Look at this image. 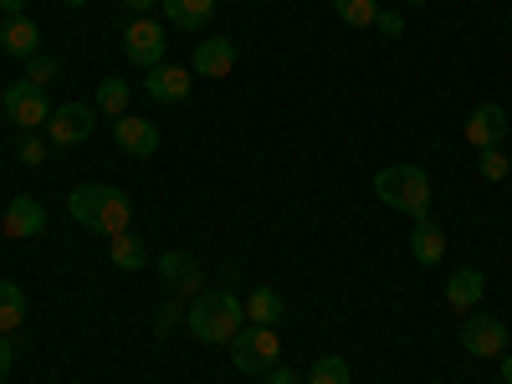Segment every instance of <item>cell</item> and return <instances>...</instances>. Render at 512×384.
Returning <instances> with one entry per match:
<instances>
[{
    "label": "cell",
    "mask_w": 512,
    "mask_h": 384,
    "mask_svg": "<svg viewBox=\"0 0 512 384\" xmlns=\"http://www.w3.org/2000/svg\"><path fill=\"white\" fill-rule=\"evenodd\" d=\"M108 256H113V267H118V272H144V262H149V251H144V241H139L134 231L108 236Z\"/></svg>",
    "instance_id": "20"
},
{
    "label": "cell",
    "mask_w": 512,
    "mask_h": 384,
    "mask_svg": "<svg viewBox=\"0 0 512 384\" xmlns=\"http://www.w3.org/2000/svg\"><path fill=\"white\" fill-rule=\"evenodd\" d=\"M461 139L472 149H497L507 139V108L502 103H477L472 118L461 123Z\"/></svg>",
    "instance_id": "9"
},
{
    "label": "cell",
    "mask_w": 512,
    "mask_h": 384,
    "mask_svg": "<svg viewBox=\"0 0 512 384\" xmlns=\"http://www.w3.org/2000/svg\"><path fill=\"white\" fill-rule=\"evenodd\" d=\"M461 349L472 359H502L507 354V323L502 318H466L461 323Z\"/></svg>",
    "instance_id": "8"
},
{
    "label": "cell",
    "mask_w": 512,
    "mask_h": 384,
    "mask_svg": "<svg viewBox=\"0 0 512 384\" xmlns=\"http://www.w3.org/2000/svg\"><path fill=\"white\" fill-rule=\"evenodd\" d=\"M98 113H108V118L128 113V82L123 77H103L98 82Z\"/></svg>",
    "instance_id": "23"
},
{
    "label": "cell",
    "mask_w": 512,
    "mask_h": 384,
    "mask_svg": "<svg viewBox=\"0 0 512 384\" xmlns=\"http://www.w3.org/2000/svg\"><path fill=\"white\" fill-rule=\"evenodd\" d=\"M333 16L354 31H369L379 21V0H333Z\"/></svg>",
    "instance_id": "22"
},
{
    "label": "cell",
    "mask_w": 512,
    "mask_h": 384,
    "mask_svg": "<svg viewBox=\"0 0 512 384\" xmlns=\"http://www.w3.org/2000/svg\"><path fill=\"white\" fill-rule=\"evenodd\" d=\"M482 292H487V277H482L477 267H461V272L446 277V303H451L456 313H472V308L482 303Z\"/></svg>",
    "instance_id": "17"
},
{
    "label": "cell",
    "mask_w": 512,
    "mask_h": 384,
    "mask_svg": "<svg viewBox=\"0 0 512 384\" xmlns=\"http://www.w3.org/2000/svg\"><path fill=\"white\" fill-rule=\"evenodd\" d=\"M195 88V72L190 67H175V62H159L154 72H144V93L154 103H185Z\"/></svg>",
    "instance_id": "11"
},
{
    "label": "cell",
    "mask_w": 512,
    "mask_h": 384,
    "mask_svg": "<svg viewBox=\"0 0 512 384\" xmlns=\"http://www.w3.org/2000/svg\"><path fill=\"white\" fill-rule=\"evenodd\" d=\"M477 154H482V159H477V164H482V180H492V185H497V180H507V175H512V159L502 154V144H497V149H477Z\"/></svg>",
    "instance_id": "26"
},
{
    "label": "cell",
    "mask_w": 512,
    "mask_h": 384,
    "mask_svg": "<svg viewBox=\"0 0 512 384\" xmlns=\"http://www.w3.org/2000/svg\"><path fill=\"white\" fill-rule=\"evenodd\" d=\"M502 379H507V384H512V349H507V354H502Z\"/></svg>",
    "instance_id": "34"
},
{
    "label": "cell",
    "mask_w": 512,
    "mask_h": 384,
    "mask_svg": "<svg viewBox=\"0 0 512 384\" xmlns=\"http://www.w3.org/2000/svg\"><path fill=\"white\" fill-rule=\"evenodd\" d=\"M47 154H52V149H47V139H36V134H26V139L16 144V159H21V164H31V169H36L41 159H47Z\"/></svg>",
    "instance_id": "27"
},
{
    "label": "cell",
    "mask_w": 512,
    "mask_h": 384,
    "mask_svg": "<svg viewBox=\"0 0 512 384\" xmlns=\"http://www.w3.org/2000/svg\"><path fill=\"white\" fill-rule=\"evenodd\" d=\"M190 72L195 77H210V82L231 77L236 72V41L231 36H205L200 47H195V57H190Z\"/></svg>",
    "instance_id": "10"
},
{
    "label": "cell",
    "mask_w": 512,
    "mask_h": 384,
    "mask_svg": "<svg viewBox=\"0 0 512 384\" xmlns=\"http://www.w3.org/2000/svg\"><path fill=\"white\" fill-rule=\"evenodd\" d=\"M277 354H282L277 328H256V323H246V328L231 338V364H236L241 374H267V369L277 364Z\"/></svg>",
    "instance_id": "4"
},
{
    "label": "cell",
    "mask_w": 512,
    "mask_h": 384,
    "mask_svg": "<svg viewBox=\"0 0 512 384\" xmlns=\"http://www.w3.org/2000/svg\"><path fill=\"white\" fill-rule=\"evenodd\" d=\"M308 384H354V369H349V359L323 354V359L308 369Z\"/></svg>",
    "instance_id": "24"
},
{
    "label": "cell",
    "mask_w": 512,
    "mask_h": 384,
    "mask_svg": "<svg viewBox=\"0 0 512 384\" xmlns=\"http://www.w3.org/2000/svg\"><path fill=\"white\" fill-rule=\"evenodd\" d=\"M41 231H47V210H41V200L16 195L11 210H6V236H11V241H31V236H41Z\"/></svg>",
    "instance_id": "14"
},
{
    "label": "cell",
    "mask_w": 512,
    "mask_h": 384,
    "mask_svg": "<svg viewBox=\"0 0 512 384\" xmlns=\"http://www.w3.org/2000/svg\"><path fill=\"white\" fill-rule=\"evenodd\" d=\"M26 6H31V0H0V11H6V16H26Z\"/></svg>",
    "instance_id": "32"
},
{
    "label": "cell",
    "mask_w": 512,
    "mask_h": 384,
    "mask_svg": "<svg viewBox=\"0 0 512 384\" xmlns=\"http://www.w3.org/2000/svg\"><path fill=\"white\" fill-rule=\"evenodd\" d=\"M57 77H62L57 57H26V82H31V88L47 93V82H57Z\"/></svg>",
    "instance_id": "25"
},
{
    "label": "cell",
    "mask_w": 512,
    "mask_h": 384,
    "mask_svg": "<svg viewBox=\"0 0 512 384\" xmlns=\"http://www.w3.org/2000/svg\"><path fill=\"white\" fill-rule=\"evenodd\" d=\"M11 364H16V344H11V333H0V384L11 379Z\"/></svg>",
    "instance_id": "28"
},
{
    "label": "cell",
    "mask_w": 512,
    "mask_h": 384,
    "mask_svg": "<svg viewBox=\"0 0 512 384\" xmlns=\"http://www.w3.org/2000/svg\"><path fill=\"white\" fill-rule=\"evenodd\" d=\"M128 11H149V6H159V0H123Z\"/></svg>",
    "instance_id": "33"
},
{
    "label": "cell",
    "mask_w": 512,
    "mask_h": 384,
    "mask_svg": "<svg viewBox=\"0 0 512 384\" xmlns=\"http://www.w3.org/2000/svg\"><path fill=\"white\" fill-rule=\"evenodd\" d=\"M267 384H297V374L282 369V364H272V369H267Z\"/></svg>",
    "instance_id": "31"
},
{
    "label": "cell",
    "mask_w": 512,
    "mask_h": 384,
    "mask_svg": "<svg viewBox=\"0 0 512 384\" xmlns=\"http://www.w3.org/2000/svg\"><path fill=\"white\" fill-rule=\"evenodd\" d=\"M67 216L88 231L118 236V231H134V200H128L118 185H77L67 195Z\"/></svg>",
    "instance_id": "1"
},
{
    "label": "cell",
    "mask_w": 512,
    "mask_h": 384,
    "mask_svg": "<svg viewBox=\"0 0 512 384\" xmlns=\"http://www.w3.org/2000/svg\"><path fill=\"white\" fill-rule=\"evenodd\" d=\"M113 139H118V149H123V154H134V159L159 154V128H154L149 118H134V113L113 118Z\"/></svg>",
    "instance_id": "13"
},
{
    "label": "cell",
    "mask_w": 512,
    "mask_h": 384,
    "mask_svg": "<svg viewBox=\"0 0 512 384\" xmlns=\"http://www.w3.org/2000/svg\"><path fill=\"white\" fill-rule=\"evenodd\" d=\"M410 256H415L420 267L446 262V231H441L431 216H420V221H415V231H410Z\"/></svg>",
    "instance_id": "16"
},
{
    "label": "cell",
    "mask_w": 512,
    "mask_h": 384,
    "mask_svg": "<svg viewBox=\"0 0 512 384\" xmlns=\"http://www.w3.org/2000/svg\"><path fill=\"white\" fill-rule=\"evenodd\" d=\"M62 6H88V0H62Z\"/></svg>",
    "instance_id": "35"
},
{
    "label": "cell",
    "mask_w": 512,
    "mask_h": 384,
    "mask_svg": "<svg viewBox=\"0 0 512 384\" xmlns=\"http://www.w3.org/2000/svg\"><path fill=\"white\" fill-rule=\"evenodd\" d=\"M405 6H425V0H405Z\"/></svg>",
    "instance_id": "36"
},
{
    "label": "cell",
    "mask_w": 512,
    "mask_h": 384,
    "mask_svg": "<svg viewBox=\"0 0 512 384\" xmlns=\"http://www.w3.org/2000/svg\"><path fill=\"white\" fill-rule=\"evenodd\" d=\"M164 47H169V31L159 21H149V16H139L134 26L123 31V57L134 67H144V72H154L164 62Z\"/></svg>",
    "instance_id": "6"
},
{
    "label": "cell",
    "mask_w": 512,
    "mask_h": 384,
    "mask_svg": "<svg viewBox=\"0 0 512 384\" xmlns=\"http://www.w3.org/2000/svg\"><path fill=\"white\" fill-rule=\"evenodd\" d=\"M93 123H98V108H88V103H62V108H52L47 139H52L57 149H77V144L93 139Z\"/></svg>",
    "instance_id": "7"
},
{
    "label": "cell",
    "mask_w": 512,
    "mask_h": 384,
    "mask_svg": "<svg viewBox=\"0 0 512 384\" xmlns=\"http://www.w3.org/2000/svg\"><path fill=\"white\" fill-rule=\"evenodd\" d=\"M185 323H190V333L200 338V344H231V338L246 328V303L226 287H205L190 303Z\"/></svg>",
    "instance_id": "2"
},
{
    "label": "cell",
    "mask_w": 512,
    "mask_h": 384,
    "mask_svg": "<svg viewBox=\"0 0 512 384\" xmlns=\"http://www.w3.org/2000/svg\"><path fill=\"white\" fill-rule=\"evenodd\" d=\"M26 323V292L6 277V282H0V333H16Z\"/></svg>",
    "instance_id": "21"
},
{
    "label": "cell",
    "mask_w": 512,
    "mask_h": 384,
    "mask_svg": "<svg viewBox=\"0 0 512 384\" xmlns=\"http://www.w3.org/2000/svg\"><path fill=\"white\" fill-rule=\"evenodd\" d=\"M159 272H164V282H169V292H175V297H200L205 292V272H200V262H195L190 251L159 256Z\"/></svg>",
    "instance_id": "12"
},
{
    "label": "cell",
    "mask_w": 512,
    "mask_h": 384,
    "mask_svg": "<svg viewBox=\"0 0 512 384\" xmlns=\"http://www.w3.org/2000/svg\"><path fill=\"white\" fill-rule=\"evenodd\" d=\"M0 108H6V118L21 128V134H36V128H47L52 123V103L41 88H31L26 77H16L6 93H0Z\"/></svg>",
    "instance_id": "5"
},
{
    "label": "cell",
    "mask_w": 512,
    "mask_h": 384,
    "mask_svg": "<svg viewBox=\"0 0 512 384\" xmlns=\"http://www.w3.org/2000/svg\"><path fill=\"white\" fill-rule=\"evenodd\" d=\"M374 195L390 210H405L410 221L431 216V175L420 164H384L374 175Z\"/></svg>",
    "instance_id": "3"
},
{
    "label": "cell",
    "mask_w": 512,
    "mask_h": 384,
    "mask_svg": "<svg viewBox=\"0 0 512 384\" xmlns=\"http://www.w3.org/2000/svg\"><path fill=\"white\" fill-rule=\"evenodd\" d=\"M282 313H287V303H282V292H277V287H251V297H246V323H256V328H277Z\"/></svg>",
    "instance_id": "19"
},
{
    "label": "cell",
    "mask_w": 512,
    "mask_h": 384,
    "mask_svg": "<svg viewBox=\"0 0 512 384\" xmlns=\"http://www.w3.org/2000/svg\"><path fill=\"white\" fill-rule=\"evenodd\" d=\"M384 36H405V16L400 11H379V21H374Z\"/></svg>",
    "instance_id": "29"
},
{
    "label": "cell",
    "mask_w": 512,
    "mask_h": 384,
    "mask_svg": "<svg viewBox=\"0 0 512 384\" xmlns=\"http://www.w3.org/2000/svg\"><path fill=\"white\" fill-rule=\"evenodd\" d=\"M36 47H41V26L31 16H6V21H0V52L36 57Z\"/></svg>",
    "instance_id": "15"
},
{
    "label": "cell",
    "mask_w": 512,
    "mask_h": 384,
    "mask_svg": "<svg viewBox=\"0 0 512 384\" xmlns=\"http://www.w3.org/2000/svg\"><path fill=\"white\" fill-rule=\"evenodd\" d=\"M175 31H205L216 21V0H159Z\"/></svg>",
    "instance_id": "18"
},
{
    "label": "cell",
    "mask_w": 512,
    "mask_h": 384,
    "mask_svg": "<svg viewBox=\"0 0 512 384\" xmlns=\"http://www.w3.org/2000/svg\"><path fill=\"white\" fill-rule=\"evenodd\" d=\"M180 318H185V313H180V297H175V303H164V308H159V333H169Z\"/></svg>",
    "instance_id": "30"
}]
</instances>
